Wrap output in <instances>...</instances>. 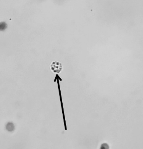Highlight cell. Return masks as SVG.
<instances>
[{
    "label": "cell",
    "mask_w": 143,
    "mask_h": 149,
    "mask_svg": "<svg viewBox=\"0 0 143 149\" xmlns=\"http://www.w3.org/2000/svg\"><path fill=\"white\" fill-rule=\"evenodd\" d=\"M8 127H9V128L7 129V130H8V131H13V130H14V129H15L14 124H13L12 123H8L7 124V126H6V128Z\"/></svg>",
    "instance_id": "2"
},
{
    "label": "cell",
    "mask_w": 143,
    "mask_h": 149,
    "mask_svg": "<svg viewBox=\"0 0 143 149\" xmlns=\"http://www.w3.org/2000/svg\"><path fill=\"white\" fill-rule=\"evenodd\" d=\"M50 67L51 71L54 73H60L63 69L62 64L56 61L52 62Z\"/></svg>",
    "instance_id": "1"
}]
</instances>
